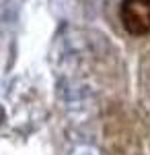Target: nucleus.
Segmentation results:
<instances>
[{
    "instance_id": "1",
    "label": "nucleus",
    "mask_w": 150,
    "mask_h": 155,
    "mask_svg": "<svg viewBox=\"0 0 150 155\" xmlns=\"http://www.w3.org/2000/svg\"><path fill=\"white\" fill-rule=\"evenodd\" d=\"M119 19L132 35L150 33V0H121Z\"/></svg>"
},
{
    "instance_id": "2",
    "label": "nucleus",
    "mask_w": 150,
    "mask_h": 155,
    "mask_svg": "<svg viewBox=\"0 0 150 155\" xmlns=\"http://www.w3.org/2000/svg\"><path fill=\"white\" fill-rule=\"evenodd\" d=\"M70 155H101V151H99L95 145L82 143V145H76V147L72 149V153H70Z\"/></svg>"
}]
</instances>
